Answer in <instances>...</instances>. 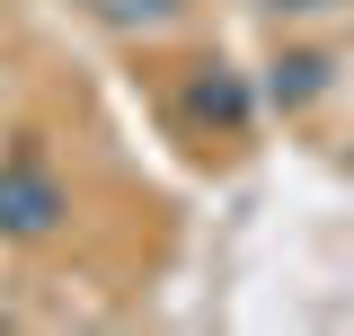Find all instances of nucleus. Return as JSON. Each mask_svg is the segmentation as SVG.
Here are the masks:
<instances>
[{
  "instance_id": "1",
  "label": "nucleus",
  "mask_w": 354,
  "mask_h": 336,
  "mask_svg": "<svg viewBox=\"0 0 354 336\" xmlns=\"http://www.w3.org/2000/svg\"><path fill=\"white\" fill-rule=\"evenodd\" d=\"M62 212H71V195H62V177L36 151H9L0 160V239H53Z\"/></svg>"
},
{
  "instance_id": "2",
  "label": "nucleus",
  "mask_w": 354,
  "mask_h": 336,
  "mask_svg": "<svg viewBox=\"0 0 354 336\" xmlns=\"http://www.w3.org/2000/svg\"><path fill=\"white\" fill-rule=\"evenodd\" d=\"M186 106H195L204 124H221V133H239V124H248V88L230 80L221 62H204V71H195V88H186Z\"/></svg>"
},
{
  "instance_id": "3",
  "label": "nucleus",
  "mask_w": 354,
  "mask_h": 336,
  "mask_svg": "<svg viewBox=\"0 0 354 336\" xmlns=\"http://www.w3.org/2000/svg\"><path fill=\"white\" fill-rule=\"evenodd\" d=\"M328 88V53H283L274 62V106H310Z\"/></svg>"
},
{
  "instance_id": "4",
  "label": "nucleus",
  "mask_w": 354,
  "mask_h": 336,
  "mask_svg": "<svg viewBox=\"0 0 354 336\" xmlns=\"http://www.w3.org/2000/svg\"><path fill=\"white\" fill-rule=\"evenodd\" d=\"M88 18H106V27H169V18H186V0H80Z\"/></svg>"
},
{
  "instance_id": "5",
  "label": "nucleus",
  "mask_w": 354,
  "mask_h": 336,
  "mask_svg": "<svg viewBox=\"0 0 354 336\" xmlns=\"http://www.w3.org/2000/svg\"><path fill=\"white\" fill-rule=\"evenodd\" d=\"M274 18H328V9H346V0H266Z\"/></svg>"
}]
</instances>
